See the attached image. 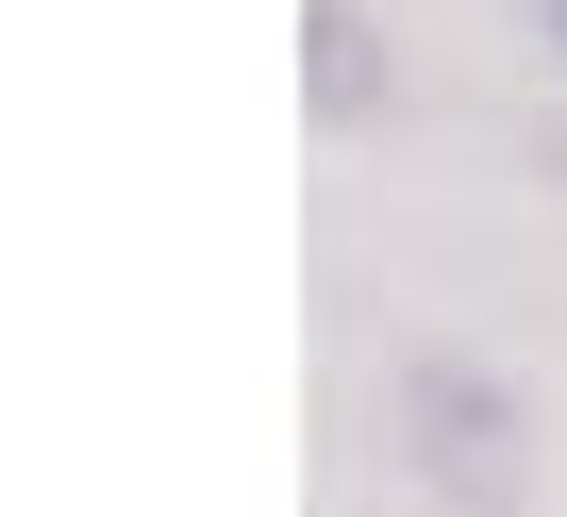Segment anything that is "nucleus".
Returning a JSON list of instances; mask_svg holds the SVG:
<instances>
[{
	"instance_id": "f257e3e1",
	"label": "nucleus",
	"mask_w": 567,
	"mask_h": 517,
	"mask_svg": "<svg viewBox=\"0 0 567 517\" xmlns=\"http://www.w3.org/2000/svg\"><path fill=\"white\" fill-rule=\"evenodd\" d=\"M384 451H401L417 517H534V467H550L534 384L501 351H467V334H417L384 368Z\"/></svg>"
},
{
	"instance_id": "f03ea898",
	"label": "nucleus",
	"mask_w": 567,
	"mask_h": 517,
	"mask_svg": "<svg viewBox=\"0 0 567 517\" xmlns=\"http://www.w3.org/2000/svg\"><path fill=\"white\" fill-rule=\"evenodd\" d=\"M384 101H401L384 18H368V0H301V117L318 134H384Z\"/></svg>"
},
{
	"instance_id": "7ed1b4c3",
	"label": "nucleus",
	"mask_w": 567,
	"mask_h": 517,
	"mask_svg": "<svg viewBox=\"0 0 567 517\" xmlns=\"http://www.w3.org/2000/svg\"><path fill=\"white\" fill-rule=\"evenodd\" d=\"M517 34H534V84L567 101V0H517Z\"/></svg>"
}]
</instances>
